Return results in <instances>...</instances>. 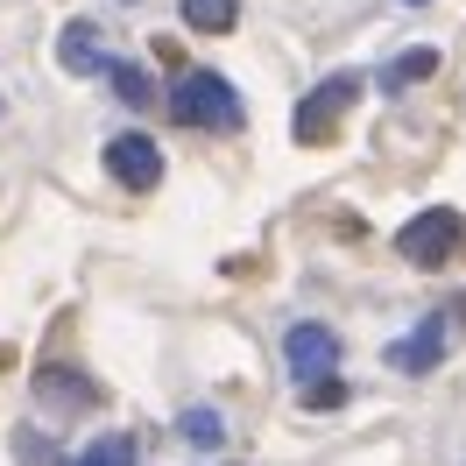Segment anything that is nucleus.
<instances>
[{"label": "nucleus", "mask_w": 466, "mask_h": 466, "mask_svg": "<svg viewBox=\"0 0 466 466\" xmlns=\"http://www.w3.org/2000/svg\"><path fill=\"white\" fill-rule=\"evenodd\" d=\"M170 114L184 120V127H212V135H233L240 127V92L219 78V71H177L170 86Z\"/></svg>", "instance_id": "f257e3e1"}, {"label": "nucleus", "mask_w": 466, "mask_h": 466, "mask_svg": "<svg viewBox=\"0 0 466 466\" xmlns=\"http://www.w3.org/2000/svg\"><path fill=\"white\" fill-rule=\"evenodd\" d=\"M460 240H466V219L452 212V205H431V212H417L403 233H396V255L417 268H445L452 255H460Z\"/></svg>", "instance_id": "f03ea898"}, {"label": "nucleus", "mask_w": 466, "mask_h": 466, "mask_svg": "<svg viewBox=\"0 0 466 466\" xmlns=\"http://www.w3.org/2000/svg\"><path fill=\"white\" fill-rule=\"evenodd\" d=\"M283 368L297 375V389H304V381L339 375V332H332V325H319V319L290 325V332H283Z\"/></svg>", "instance_id": "7ed1b4c3"}, {"label": "nucleus", "mask_w": 466, "mask_h": 466, "mask_svg": "<svg viewBox=\"0 0 466 466\" xmlns=\"http://www.w3.org/2000/svg\"><path fill=\"white\" fill-rule=\"evenodd\" d=\"M353 99H360V78H353V71H332L319 92H304V106H297L290 135H297V142H325V135L339 127V114H347Z\"/></svg>", "instance_id": "20e7f679"}, {"label": "nucleus", "mask_w": 466, "mask_h": 466, "mask_svg": "<svg viewBox=\"0 0 466 466\" xmlns=\"http://www.w3.org/2000/svg\"><path fill=\"white\" fill-rule=\"evenodd\" d=\"M106 170H114L120 191H156V184H163V148H156V135L120 127L114 142H106Z\"/></svg>", "instance_id": "39448f33"}, {"label": "nucleus", "mask_w": 466, "mask_h": 466, "mask_svg": "<svg viewBox=\"0 0 466 466\" xmlns=\"http://www.w3.org/2000/svg\"><path fill=\"white\" fill-rule=\"evenodd\" d=\"M445 347H452V319L431 311V319H417L403 339L389 347V368H396V375H431L438 360H445Z\"/></svg>", "instance_id": "423d86ee"}, {"label": "nucleus", "mask_w": 466, "mask_h": 466, "mask_svg": "<svg viewBox=\"0 0 466 466\" xmlns=\"http://www.w3.org/2000/svg\"><path fill=\"white\" fill-rule=\"evenodd\" d=\"M35 396H43L50 410H92L99 403L92 375L86 368H64V360H43V368H35Z\"/></svg>", "instance_id": "0eeeda50"}, {"label": "nucleus", "mask_w": 466, "mask_h": 466, "mask_svg": "<svg viewBox=\"0 0 466 466\" xmlns=\"http://www.w3.org/2000/svg\"><path fill=\"white\" fill-rule=\"evenodd\" d=\"M57 64L71 71V78H99L106 71V43H99V22H64V35H57Z\"/></svg>", "instance_id": "6e6552de"}, {"label": "nucleus", "mask_w": 466, "mask_h": 466, "mask_svg": "<svg viewBox=\"0 0 466 466\" xmlns=\"http://www.w3.org/2000/svg\"><path fill=\"white\" fill-rule=\"evenodd\" d=\"M177 15H184V29H198V35H233L240 0H177Z\"/></svg>", "instance_id": "1a4fd4ad"}, {"label": "nucleus", "mask_w": 466, "mask_h": 466, "mask_svg": "<svg viewBox=\"0 0 466 466\" xmlns=\"http://www.w3.org/2000/svg\"><path fill=\"white\" fill-rule=\"evenodd\" d=\"M135 460H142V445H135L127 431H106V438H92L71 466H135Z\"/></svg>", "instance_id": "9d476101"}, {"label": "nucleus", "mask_w": 466, "mask_h": 466, "mask_svg": "<svg viewBox=\"0 0 466 466\" xmlns=\"http://www.w3.org/2000/svg\"><path fill=\"white\" fill-rule=\"evenodd\" d=\"M431 71H438V50H431V43H417V50H403V57L381 71V86L403 92V86H417V78H431Z\"/></svg>", "instance_id": "9b49d317"}, {"label": "nucleus", "mask_w": 466, "mask_h": 466, "mask_svg": "<svg viewBox=\"0 0 466 466\" xmlns=\"http://www.w3.org/2000/svg\"><path fill=\"white\" fill-rule=\"evenodd\" d=\"M177 431L191 438L198 452H219V445H227V417H219V410H184V417H177Z\"/></svg>", "instance_id": "f8f14e48"}, {"label": "nucleus", "mask_w": 466, "mask_h": 466, "mask_svg": "<svg viewBox=\"0 0 466 466\" xmlns=\"http://www.w3.org/2000/svg\"><path fill=\"white\" fill-rule=\"evenodd\" d=\"M106 78H114V92L127 106H148V99H156V78H148L142 64H106Z\"/></svg>", "instance_id": "ddd939ff"}, {"label": "nucleus", "mask_w": 466, "mask_h": 466, "mask_svg": "<svg viewBox=\"0 0 466 466\" xmlns=\"http://www.w3.org/2000/svg\"><path fill=\"white\" fill-rule=\"evenodd\" d=\"M347 403V381L325 375V381H304V410H339Z\"/></svg>", "instance_id": "4468645a"}, {"label": "nucleus", "mask_w": 466, "mask_h": 466, "mask_svg": "<svg viewBox=\"0 0 466 466\" xmlns=\"http://www.w3.org/2000/svg\"><path fill=\"white\" fill-rule=\"evenodd\" d=\"M15 452H22V466H57L50 445H35V431H15Z\"/></svg>", "instance_id": "2eb2a0df"}, {"label": "nucleus", "mask_w": 466, "mask_h": 466, "mask_svg": "<svg viewBox=\"0 0 466 466\" xmlns=\"http://www.w3.org/2000/svg\"><path fill=\"white\" fill-rule=\"evenodd\" d=\"M403 7H424V0H403Z\"/></svg>", "instance_id": "dca6fc26"}]
</instances>
